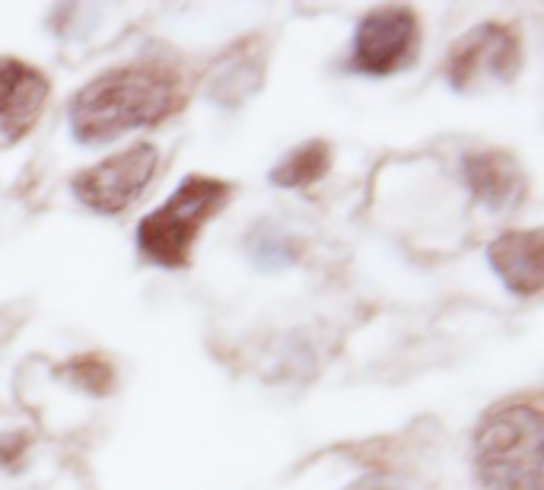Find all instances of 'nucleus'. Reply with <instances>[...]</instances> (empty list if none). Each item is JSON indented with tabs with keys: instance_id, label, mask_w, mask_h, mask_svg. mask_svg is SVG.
Wrapping results in <instances>:
<instances>
[{
	"instance_id": "obj_1",
	"label": "nucleus",
	"mask_w": 544,
	"mask_h": 490,
	"mask_svg": "<svg viewBox=\"0 0 544 490\" xmlns=\"http://www.w3.org/2000/svg\"><path fill=\"white\" fill-rule=\"evenodd\" d=\"M175 105V77L156 64L112 67L70 99V131L77 144H109L118 134L150 128Z\"/></svg>"
},
{
	"instance_id": "obj_11",
	"label": "nucleus",
	"mask_w": 544,
	"mask_h": 490,
	"mask_svg": "<svg viewBox=\"0 0 544 490\" xmlns=\"http://www.w3.org/2000/svg\"><path fill=\"white\" fill-rule=\"evenodd\" d=\"M347 490H392L389 484H382V481H376V478H363V481H357V484H350Z\"/></svg>"
},
{
	"instance_id": "obj_8",
	"label": "nucleus",
	"mask_w": 544,
	"mask_h": 490,
	"mask_svg": "<svg viewBox=\"0 0 544 490\" xmlns=\"http://www.w3.org/2000/svg\"><path fill=\"white\" fill-rule=\"evenodd\" d=\"M490 268L519 296H535L541 290V230L503 233L487 249Z\"/></svg>"
},
{
	"instance_id": "obj_10",
	"label": "nucleus",
	"mask_w": 544,
	"mask_h": 490,
	"mask_svg": "<svg viewBox=\"0 0 544 490\" xmlns=\"http://www.w3.org/2000/svg\"><path fill=\"white\" fill-rule=\"evenodd\" d=\"M331 166V150L325 140H309V144L296 147L290 156H284L271 169V182L280 188H306L319 182Z\"/></svg>"
},
{
	"instance_id": "obj_4",
	"label": "nucleus",
	"mask_w": 544,
	"mask_h": 490,
	"mask_svg": "<svg viewBox=\"0 0 544 490\" xmlns=\"http://www.w3.org/2000/svg\"><path fill=\"white\" fill-rule=\"evenodd\" d=\"M156 166H160V150L153 144H134L90 169H80L70 188L74 198L96 214H121L144 195Z\"/></svg>"
},
{
	"instance_id": "obj_5",
	"label": "nucleus",
	"mask_w": 544,
	"mask_h": 490,
	"mask_svg": "<svg viewBox=\"0 0 544 490\" xmlns=\"http://www.w3.org/2000/svg\"><path fill=\"white\" fill-rule=\"evenodd\" d=\"M420 48V23L408 7H382L363 16L347 67L366 77H389L405 70Z\"/></svg>"
},
{
	"instance_id": "obj_2",
	"label": "nucleus",
	"mask_w": 544,
	"mask_h": 490,
	"mask_svg": "<svg viewBox=\"0 0 544 490\" xmlns=\"http://www.w3.org/2000/svg\"><path fill=\"white\" fill-rule=\"evenodd\" d=\"M544 417L532 401L484 414L475 433V465L484 490H541Z\"/></svg>"
},
{
	"instance_id": "obj_9",
	"label": "nucleus",
	"mask_w": 544,
	"mask_h": 490,
	"mask_svg": "<svg viewBox=\"0 0 544 490\" xmlns=\"http://www.w3.org/2000/svg\"><path fill=\"white\" fill-rule=\"evenodd\" d=\"M465 182L475 191V198L484 201L490 210H503L522 198V169L510 153L500 150H484V153H471L465 156Z\"/></svg>"
},
{
	"instance_id": "obj_6",
	"label": "nucleus",
	"mask_w": 544,
	"mask_h": 490,
	"mask_svg": "<svg viewBox=\"0 0 544 490\" xmlns=\"http://www.w3.org/2000/svg\"><path fill=\"white\" fill-rule=\"evenodd\" d=\"M522 67V45L506 26L484 23L455 42L446 77L455 90H471L481 80L510 83Z\"/></svg>"
},
{
	"instance_id": "obj_3",
	"label": "nucleus",
	"mask_w": 544,
	"mask_h": 490,
	"mask_svg": "<svg viewBox=\"0 0 544 490\" xmlns=\"http://www.w3.org/2000/svg\"><path fill=\"white\" fill-rule=\"evenodd\" d=\"M230 201V185L207 175H188L172 198L137 223V249L160 268H185L191 245Z\"/></svg>"
},
{
	"instance_id": "obj_7",
	"label": "nucleus",
	"mask_w": 544,
	"mask_h": 490,
	"mask_svg": "<svg viewBox=\"0 0 544 490\" xmlns=\"http://www.w3.org/2000/svg\"><path fill=\"white\" fill-rule=\"evenodd\" d=\"M48 102V77L20 58H0V131L20 140L39 121Z\"/></svg>"
}]
</instances>
